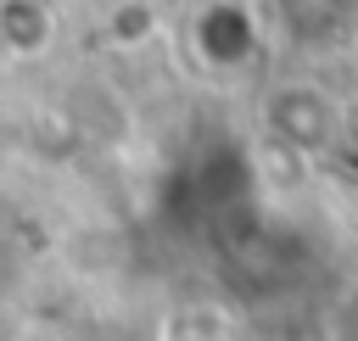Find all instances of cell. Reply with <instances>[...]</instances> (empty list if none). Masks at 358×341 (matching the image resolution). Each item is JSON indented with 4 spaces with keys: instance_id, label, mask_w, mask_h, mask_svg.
Segmentation results:
<instances>
[{
    "instance_id": "6da1fadb",
    "label": "cell",
    "mask_w": 358,
    "mask_h": 341,
    "mask_svg": "<svg viewBox=\"0 0 358 341\" xmlns=\"http://www.w3.org/2000/svg\"><path fill=\"white\" fill-rule=\"evenodd\" d=\"M190 45L207 67L218 73H235L257 56V17L241 6V0H207L190 22Z\"/></svg>"
},
{
    "instance_id": "7a4b0ae2",
    "label": "cell",
    "mask_w": 358,
    "mask_h": 341,
    "mask_svg": "<svg viewBox=\"0 0 358 341\" xmlns=\"http://www.w3.org/2000/svg\"><path fill=\"white\" fill-rule=\"evenodd\" d=\"M263 117H268L274 140H285V145H296V151H319V145L336 134V101H330L324 89H313V84H285V89H274L268 106H263Z\"/></svg>"
},
{
    "instance_id": "5b68a950",
    "label": "cell",
    "mask_w": 358,
    "mask_h": 341,
    "mask_svg": "<svg viewBox=\"0 0 358 341\" xmlns=\"http://www.w3.org/2000/svg\"><path fill=\"white\" fill-rule=\"evenodd\" d=\"M179 341H196V335H179Z\"/></svg>"
},
{
    "instance_id": "277c9868",
    "label": "cell",
    "mask_w": 358,
    "mask_h": 341,
    "mask_svg": "<svg viewBox=\"0 0 358 341\" xmlns=\"http://www.w3.org/2000/svg\"><path fill=\"white\" fill-rule=\"evenodd\" d=\"M151 28H157V17H151V6H145V0H123V6L106 17V34H112L117 45H140Z\"/></svg>"
},
{
    "instance_id": "3957f363",
    "label": "cell",
    "mask_w": 358,
    "mask_h": 341,
    "mask_svg": "<svg viewBox=\"0 0 358 341\" xmlns=\"http://www.w3.org/2000/svg\"><path fill=\"white\" fill-rule=\"evenodd\" d=\"M56 34V17L45 0H0V45L11 56H39Z\"/></svg>"
}]
</instances>
